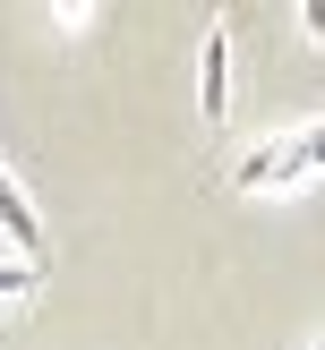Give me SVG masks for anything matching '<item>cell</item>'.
<instances>
[{
	"instance_id": "6da1fadb",
	"label": "cell",
	"mask_w": 325,
	"mask_h": 350,
	"mask_svg": "<svg viewBox=\"0 0 325 350\" xmlns=\"http://www.w3.org/2000/svg\"><path fill=\"white\" fill-rule=\"evenodd\" d=\"M300 180H325V111L300 120V129H274L257 154L231 163V197H274V188H300Z\"/></svg>"
},
{
	"instance_id": "7a4b0ae2",
	"label": "cell",
	"mask_w": 325,
	"mask_h": 350,
	"mask_svg": "<svg viewBox=\"0 0 325 350\" xmlns=\"http://www.w3.org/2000/svg\"><path fill=\"white\" fill-rule=\"evenodd\" d=\"M197 120L205 129H222L231 120V26H205V43H197Z\"/></svg>"
},
{
	"instance_id": "3957f363",
	"label": "cell",
	"mask_w": 325,
	"mask_h": 350,
	"mask_svg": "<svg viewBox=\"0 0 325 350\" xmlns=\"http://www.w3.org/2000/svg\"><path fill=\"white\" fill-rule=\"evenodd\" d=\"M0 239H9V256H26V265H43V214L26 205V188L9 180V163H0Z\"/></svg>"
},
{
	"instance_id": "277c9868",
	"label": "cell",
	"mask_w": 325,
	"mask_h": 350,
	"mask_svg": "<svg viewBox=\"0 0 325 350\" xmlns=\"http://www.w3.org/2000/svg\"><path fill=\"white\" fill-rule=\"evenodd\" d=\"M34 291H43V265H26V256H9V265H0V317H17V308H34Z\"/></svg>"
},
{
	"instance_id": "5b68a950",
	"label": "cell",
	"mask_w": 325,
	"mask_h": 350,
	"mask_svg": "<svg viewBox=\"0 0 325 350\" xmlns=\"http://www.w3.org/2000/svg\"><path fill=\"white\" fill-rule=\"evenodd\" d=\"M51 26H60V34H94V9H86V0H60V9H51Z\"/></svg>"
},
{
	"instance_id": "8992f818",
	"label": "cell",
	"mask_w": 325,
	"mask_h": 350,
	"mask_svg": "<svg viewBox=\"0 0 325 350\" xmlns=\"http://www.w3.org/2000/svg\"><path fill=\"white\" fill-rule=\"evenodd\" d=\"M300 34H308V43H325V0H308V9H300Z\"/></svg>"
},
{
	"instance_id": "52a82bcc",
	"label": "cell",
	"mask_w": 325,
	"mask_h": 350,
	"mask_svg": "<svg viewBox=\"0 0 325 350\" xmlns=\"http://www.w3.org/2000/svg\"><path fill=\"white\" fill-rule=\"evenodd\" d=\"M308 350H325V325H317V342H308Z\"/></svg>"
},
{
	"instance_id": "ba28073f",
	"label": "cell",
	"mask_w": 325,
	"mask_h": 350,
	"mask_svg": "<svg viewBox=\"0 0 325 350\" xmlns=\"http://www.w3.org/2000/svg\"><path fill=\"white\" fill-rule=\"evenodd\" d=\"M0 265H9V239H0Z\"/></svg>"
}]
</instances>
